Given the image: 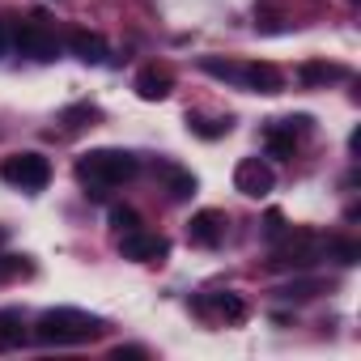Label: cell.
<instances>
[{
	"label": "cell",
	"instance_id": "obj_1",
	"mask_svg": "<svg viewBox=\"0 0 361 361\" xmlns=\"http://www.w3.org/2000/svg\"><path fill=\"white\" fill-rule=\"evenodd\" d=\"M140 161L128 149H90L77 157V183L90 196H106L111 188H123L128 178H136Z\"/></svg>",
	"mask_w": 361,
	"mask_h": 361
},
{
	"label": "cell",
	"instance_id": "obj_2",
	"mask_svg": "<svg viewBox=\"0 0 361 361\" xmlns=\"http://www.w3.org/2000/svg\"><path fill=\"white\" fill-rule=\"evenodd\" d=\"M102 336V323L73 310V306H56V310H43L39 323H35V340L39 344H90Z\"/></svg>",
	"mask_w": 361,
	"mask_h": 361
},
{
	"label": "cell",
	"instance_id": "obj_3",
	"mask_svg": "<svg viewBox=\"0 0 361 361\" xmlns=\"http://www.w3.org/2000/svg\"><path fill=\"white\" fill-rule=\"evenodd\" d=\"M327 255V238L314 234V230H285V238H276V251H272V268L276 272H302V268H314L319 259Z\"/></svg>",
	"mask_w": 361,
	"mask_h": 361
},
{
	"label": "cell",
	"instance_id": "obj_4",
	"mask_svg": "<svg viewBox=\"0 0 361 361\" xmlns=\"http://www.w3.org/2000/svg\"><path fill=\"white\" fill-rule=\"evenodd\" d=\"M0 178H5L9 188H22V192H43L51 183V161L43 153H13L0 161Z\"/></svg>",
	"mask_w": 361,
	"mask_h": 361
},
{
	"label": "cell",
	"instance_id": "obj_5",
	"mask_svg": "<svg viewBox=\"0 0 361 361\" xmlns=\"http://www.w3.org/2000/svg\"><path fill=\"white\" fill-rule=\"evenodd\" d=\"M13 47H18L22 56L39 60V64H47V60L60 56V39H56L43 22H13Z\"/></svg>",
	"mask_w": 361,
	"mask_h": 361
},
{
	"label": "cell",
	"instance_id": "obj_6",
	"mask_svg": "<svg viewBox=\"0 0 361 361\" xmlns=\"http://www.w3.org/2000/svg\"><path fill=\"white\" fill-rule=\"evenodd\" d=\"M119 255H123V259H132V264H161V259L170 255V238L149 234V230L140 226V230L119 234Z\"/></svg>",
	"mask_w": 361,
	"mask_h": 361
},
{
	"label": "cell",
	"instance_id": "obj_7",
	"mask_svg": "<svg viewBox=\"0 0 361 361\" xmlns=\"http://www.w3.org/2000/svg\"><path fill=\"white\" fill-rule=\"evenodd\" d=\"M234 188H238L243 196H251V200H264V196L276 188V170H272L264 157H243V161L234 166Z\"/></svg>",
	"mask_w": 361,
	"mask_h": 361
},
{
	"label": "cell",
	"instance_id": "obj_8",
	"mask_svg": "<svg viewBox=\"0 0 361 361\" xmlns=\"http://www.w3.org/2000/svg\"><path fill=\"white\" fill-rule=\"evenodd\" d=\"M234 85L251 90V94H281V90H285V77H281L276 64L251 60V64H238V68H234Z\"/></svg>",
	"mask_w": 361,
	"mask_h": 361
},
{
	"label": "cell",
	"instance_id": "obj_9",
	"mask_svg": "<svg viewBox=\"0 0 361 361\" xmlns=\"http://www.w3.org/2000/svg\"><path fill=\"white\" fill-rule=\"evenodd\" d=\"M226 213H217V209H200L192 221H188V238H192V247H204V251H213V247H221L226 243Z\"/></svg>",
	"mask_w": 361,
	"mask_h": 361
},
{
	"label": "cell",
	"instance_id": "obj_10",
	"mask_svg": "<svg viewBox=\"0 0 361 361\" xmlns=\"http://www.w3.org/2000/svg\"><path fill=\"white\" fill-rule=\"evenodd\" d=\"M136 98H145V102H161V98H170V90H174V73L166 68V64H145L140 73H136Z\"/></svg>",
	"mask_w": 361,
	"mask_h": 361
},
{
	"label": "cell",
	"instance_id": "obj_11",
	"mask_svg": "<svg viewBox=\"0 0 361 361\" xmlns=\"http://www.w3.org/2000/svg\"><path fill=\"white\" fill-rule=\"evenodd\" d=\"M196 310L200 314H217L226 323H243L247 319V302L238 293H209V298H196Z\"/></svg>",
	"mask_w": 361,
	"mask_h": 361
},
{
	"label": "cell",
	"instance_id": "obj_12",
	"mask_svg": "<svg viewBox=\"0 0 361 361\" xmlns=\"http://www.w3.org/2000/svg\"><path fill=\"white\" fill-rule=\"evenodd\" d=\"M293 145H298L293 119H272V123L264 128V149H268V157H293Z\"/></svg>",
	"mask_w": 361,
	"mask_h": 361
},
{
	"label": "cell",
	"instance_id": "obj_13",
	"mask_svg": "<svg viewBox=\"0 0 361 361\" xmlns=\"http://www.w3.org/2000/svg\"><path fill=\"white\" fill-rule=\"evenodd\" d=\"M68 51L81 60V64H102L106 60V39L98 30H73L68 35Z\"/></svg>",
	"mask_w": 361,
	"mask_h": 361
},
{
	"label": "cell",
	"instance_id": "obj_14",
	"mask_svg": "<svg viewBox=\"0 0 361 361\" xmlns=\"http://www.w3.org/2000/svg\"><path fill=\"white\" fill-rule=\"evenodd\" d=\"M344 77H348V68H344V64H327V60H306V64L298 68V81H302L306 90H323V85L344 81Z\"/></svg>",
	"mask_w": 361,
	"mask_h": 361
},
{
	"label": "cell",
	"instance_id": "obj_15",
	"mask_svg": "<svg viewBox=\"0 0 361 361\" xmlns=\"http://www.w3.org/2000/svg\"><path fill=\"white\" fill-rule=\"evenodd\" d=\"M161 174H166V192H170V200H192L196 196V174L192 170H183V166H161Z\"/></svg>",
	"mask_w": 361,
	"mask_h": 361
},
{
	"label": "cell",
	"instance_id": "obj_16",
	"mask_svg": "<svg viewBox=\"0 0 361 361\" xmlns=\"http://www.w3.org/2000/svg\"><path fill=\"white\" fill-rule=\"evenodd\" d=\"M188 128H192L196 136H204V140H217V136L230 132V115H204V111H192V115H188Z\"/></svg>",
	"mask_w": 361,
	"mask_h": 361
},
{
	"label": "cell",
	"instance_id": "obj_17",
	"mask_svg": "<svg viewBox=\"0 0 361 361\" xmlns=\"http://www.w3.org/2000/svg\"><path fill=\"white\" fill-rule=\"evenodd\" d=\"M255 26L268 30V35H276V30L289 26V13H285L281 0H259V5H255Z\"/></svg>",
	"mask_w": 361,
	"mask_h": 361
},
{
	"label": "cell",
	"instance_id": "obj_18",
	"mask_svg": "<svg viewBox=\"0 0 361 361\" xmlns=\"http://www.w3.org/2000/svg\"><path fill=\"white\" fill-rule=\"evenodd\" d=\"M22 340H26L22 314H18V310H0V348H18Z\"/></svg>",
	"mask_w": 361,
	"mask_h": 361
},
{
	"label": "cell",
	"instance_id": "obj_19",
	"mask_svg": "<svg viewBox=\"0 0 361 361\" xmlns=\"http://www.w3.org/2000/svg\"><path fill=\"white\" fill-rule=\"evenodd\" d=\"M327 255H331L336 264L353 268V264L361 259V243H353V238H327Z\"/></svg>",
	"mask_w": 361,
	"mask_h": 361
},
{
	"label": "cell",
	"instance_id": "obj_20",
	"mask_svg": "<svg viewBox=\"0 0 361 361\" xmlns=\"http://www.w3.org/2000/svg\"><path fill=\"white\" fill-rule=\"evenodd\" d=\"M276 293H281L285 302H310L314 293H323V285H319V281H289V285L276 289Z\"/></svg>",
	"mask_w": 361,
	"mask_h": 361
},
{
	"label": "cell",
	"instance_id": "obj_21",
	"mask_svg": "<svg viewBox=\"0 0 361 361\" xmlns=\"http://www.w3.org/2000/svg\"><path fill=\"white\" fill-rule=\"evenodd\" d=\"M111 230H115V234L140 230V213H136V209H128V204H115V209H111Z\"/></svg>",
	"mask_w": 361,
	"mask_h": 361
},
{
	"label": "cell",
	"instance_id": "obj_22",
	"mask_svg": "<svg viewBox=\"0 0 361 361\" xmlns=\"http://www.w3.org/2000/svg\"><path fill=\"white\" fill-rule=\"evenodd\" d=\"M285 230H289V226H285V213H281V209H268V217H264V238L276 243V238H285Z\"/></svg>",
	"mask_w": 361,
	"mask_h": 361
},
{
	"label": "cell",
	"instance_id": "obj_23",
	"mask_svg": "<svg viewBox=\"0 0 361 361\" xmlns=\"http://www.w3.org/2000/svg\"><path fill=\"white\" fill-rule=\"evenodd\" d=\"M98 115H102L98 106L81 102V106H68V111H64V123H68V128H77V119H98Z\"/></svg>",
	"mask_w": 361,
	"mask_h": 361
},
{
	"label": "cell",
	"instance_id": "obj_24",
	"mask_svg": "<svg viewBox=\"0 0 361 361\" xmlns=\"http://www.w3.org/2000/svg\"><path fill=\"white\" fill-rule=\"evenodd\" d=\"M123 357H149V348H136V344L132 348H115V361H123Z\"/></svg>",
	"mask_w": 361,
	"mask_h": 361
},
{
	"label": "cell",
	"instance_id": "obj_25",
	"mask_svg": "<svg viewBox=\"0 0 361 361\" xmlns=\"http://www.w3.org/2000/svg\"><path fill=\"white\" fill-rule=\"evenodd\" d=\"M353 5H357V0H353Z\"/></svg>",
	"mask_w": 361,
	"mask_h": 361
}]
</instances>
